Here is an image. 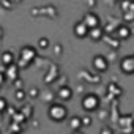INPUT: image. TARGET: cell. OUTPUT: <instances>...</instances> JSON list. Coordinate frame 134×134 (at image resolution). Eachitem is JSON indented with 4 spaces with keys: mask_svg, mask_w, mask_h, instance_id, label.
I'll return each instance as SVG.
<instances>
[{
    "mask_svg": "<svg viewBox=\"0 0 134 134\" xmlns=\"http://www.w3.org/2000/svg\"><path fill=\"white\" fill-rule=\"evenodd\" d=\"M47 117H49L52 121L60 123V121H63L66 117H68V109H66V106H63V104H60V103H54V104H51L49 109H47Z\"/></svg>",
    "mask_w": 134,
    "mask_h": 134,
    "instance_id": "1",
    "label": "cell"
},
{
    "mask_svg": "<svg viewBox=\"0 0 134 134\" xmlns=\"http://www.w3.org/2000/svg\"><path fill=\"white\" fill-rule=\"evenodd\" d=\"M36 57V49L32 47V46H25L22 47L21 51V60H19V66L21 68H24V66H29Z\"/></svg>",
    "mask_w": 134,
    "mask_h": 134,
    "instance_id": "2",
    "label": "cell"
},
{
    "mask_svg": "<svg viewBox=\"0 0 134 134\" xmlns=\"http://www.w3.org/2000/svg\"><path fill=\"white\" fill-rule=\"evenodd\" d=\"M99 107V98L95 93H88L82 98V109L85 112H93Z\"/></svg>",
    "mask_w": 134,
    "mask_h": 134,
    "instance_id": "3",
    "label": "cell"
},
{
    "mask_svg": "<svg viewBox=\"0 0 134 134\" xmlns=\"http://www.w3.org/2000/svg\"><path fill=\"white\" fill-rule=\"evenodd\" d=\"M120 70L125 74H134V55H128L120 60Z\"/></svg>",
    "mask_w": 134,
    "mask_h": 134,
    "instance_id": "4",
    "label": "cell"
},
{
    "mask_svg": "<svg viewBox=\"0 0 134 134\" xmlns=\"http://www.w3.org/2000/svg\"><path fill=\"white\" fill-rule=\"evenodd\" d=\"M92 65L98 73H104L109 68V62H107V58L104 55H95L93 60H92Z\"/></svg>",
    "mask_w": 134,
    "mask_h": 134,
    "instance_id": "5",
    "label": "cell"
},
{
    "mask_svg": "<svg viewBox=\"0 0 134 134\" xmlns=\"http://www.w3.org/2000/svg\"><path fill=\"white\" fill-rule=\"evenodd\" d=\"M90 27L84 22V21H79V22H76L74 24V29H73V32H74V35L77 36V38H81V40H84V38H87L88 35H90Z\"/></svg>",
    "mask_w": 134,
    "mask_h": 134,
    "instance_id": "6",
    "label": "cell"
},
{
    "mask_svg": "<svg viewBox=\"0 0 134 134\" xmlns=\"http://www.w3.org/2000/svg\"><path fill=\"white\" fill-rule=\"evenodd\" d=\"M90 29H95V27H99V22H101V19L98 18V14L96 13H93V11H88L85 16H84V19H82Z\"/></svg>",
    "mask_w": 134,
    "mask_h": 134,
    "instance_id": "7",
    "label": "cell"
},
{
    "mask_svg": "<svg viewBox=\"0 0 134 134\" xmlns=\"http://www.w3.org/2000/svg\"><path fill=\"white\" fill-rule=\"evenodd\" d=\"M57 96L62 99V101H70L73 98V90L68 87V85H65V87H60L58 92H57Z\"/></svg>",
    "mask_w": 134,
    "mask_h": 134,
    "instance_id": "8",
    "label": "cell"
},
{
    "mask_svg": "<svg viewBox=\"0 0 134 134\" xmlns=\"http://www.w3.org/2000/svg\"><path fill=\"white\" fill-rule=\"evenodd\" d=\"M117 35H118V38H120V40H128V38L132 35V29H131V27H128L126 24H125V25H120V27H118V30H117Z\"/></svg>",
    "mask_w": 134,
    "mask_h": 134,
    "instance_id": "9",
    "label": "cell"
},
{
    "mask_svg": "<svg viewBox=\"0 0 134 134\" xmlns=\"http://www.w3.org/2000/svg\"><path fill=\"white\" fill-rule=\"evenodd\" d=\"M2 63H3V66H11V65H14V55H13V52H10V51H5L3 52V55H2Z\"/></svg>",
    "mask_w": 134,
    "mask_h": 134,
    "instance_id": "10",
    "label": "cell"
},
{
    "mask_svg": "<svg viewBox=\"0 0 134 134\" xmlns=\"http://www.w3.org/2000/svg\"><path fill=\"white\" fill-rule=\"evenodd\" d=\"M103 35H104L103 33V29L101 27H95V29L90 30V35L88 36H90L92 41H99V40H103Z\"/></svg>",
    "mask_w": 134,
    "mask_h": 134,
    "instance_id": "11",
    "label": "cell"
},
{
    "mask_svg": "<svg viewBox=\"0 0 134 134\" xmlns=\"http://www.w3.org/2000/svg\"><path fill=\"white\" fill-rule=\"evenodd\" d=\"M19 68L21 66H18V65H11V66H8V77L11 79V81H16L18 77H19Z\"/></svg>",
    "mask_w": 134,
    "mask_h": 134,
    "instance_id": "12",
    "label": "cell"
},
{
    "mask_svg": "<svg viewBox=\"0 0 134 134\" xmlns=\"http://www.w3.org/2000/svg\"><path fill=\"white\" fill-rule=\"evenodd\" d=\"M84 126V123H82V118L81 117H71V120H70V128L71 129H79V128H82Z\"/></svg>",
    "mask_w": 134,
    "mask_h": 134,
    "instance_id": "13",
    "label": "cell"
},
{
    "mask_svg": "<svg viewBox=\"0 0 134 134\" xmlns=\"http://www.w3.org/2000/svg\"><path fill=\"white\" fill-rule=\"evenodd\" d=\"M38 47H40V49H47V47H49V40L44 38V36L40 38V40H38Z\"/></svg>",
    "mask_w": 134,
    "mask_h": 134,
    "instance_id": "14",
    "label": "cell"
},
{
    "mask_svg": "<svg viewBox=\"0 0 134 134\" xmlns=\"http://www.w3.org/2000/svg\"><path fill=\"white\" fill-rule=\"evenodd\" d=\"M123 19H125V22H132L134 21V11H125Z\"/></svg>",
    "mask_w": 134,
    "mask_h": 134,
    "instance_id": "15",
    "label": "cell"
},
{
    "mask_svg": "<svg viewBox=\"0 0 134 134\" xmlns=\"http://www.w3.org/2000/svg\"><path fill=\"white\" fill-rule=\"evenodd\" d=\"M7 107H8V101L5 98H0V110H2V114L7 112Z\"/></svg>",
    "mask_w": 134,
    "mask_h": 134,
    "instance_id": "16",
    "label": "cell"
},
{
    "mask_svg": "<svg viewBox=\"0 0 134 134\" xmlns=\"http://www.w3.org/2000/svg\"><path fill=\"white\" fill-rule=\"evenodd\" d=\"M24 96H25V90H21V88H19V90L16 92V98H18V99L21 101V99H22Z\"/></svg>",
    "mask_w": 134,
    "mask_h": 134,
    "instance_id": "17",
    "label": "cell"
},
{
    "mask_svg": "<svg viewBox=\"0 0 134 134\" xmlns=\"http://www.w3.org/2000/svg\"><path fill=\"white\" fill-rule=\"evenodd\" d=\"M82 123H84V126H88V125H92V117H90V115L84 117V118H82Z\"/></svg>",
    "mask_w": 134,
    "mask_h": 134,
    "instance_id": "18",
    "label": "cell"
},
{
    "mask_svg": "<svg viewBox=\"0 0 134 134\" xmlns=\"http://www.w3.org/2000/svg\"><path fill=\"white\" fill-rule=\"evenodd\" d=\"M30 90H32V92H30V96H33V98H35V96L38 95V88H35V87H33V88H30Z\"/></svg>",
    "mask_w": 134,
    "mask_h": 134,
    "instance_id": "19",
    "label": "cell"
},
{
    "mask_svg": "<svg viewBox=\"0 0 134 134\" xmlns=\"http://www.w3.org/2000/svg\"><path fill=\"white\" fill-rule=\"evenodd\" d=\"M101 134H112V129H110V128H103Z\"/></svg>",
    "mask_w": 134,
    "mask_h": 134,
    "instance_id": "20",
    "label": "cell"
},
{
    "mask_svg": "<svg viewBox=\"0 0 134 134\" xmlns=\"http://www.w3.org/2000/svg\"><path fill=\"white\" fill-rule=\"evenodd\" d=\"M2 5H3L5 8H11V5L8 3V0H2Z\"/></svg>",
    "mask_w": 134,
    "mask_h": 134,
    "instance_id": "21",
    "label": "cell"
},
{
    "mask_svg": "<svg viewBox=\"0 0 134 134\" xmlns=\"http://www.w3.org/2000/svg\"><path fill=\"white\" fill-rule=\"evenodd\" d=\"M132 35H134V29H132Z\"/></svg>",
    "mask_w": 134,
    "mask_h": 134,
    "instance_id": "22",
    "label": "cell"
}]
</instances>
